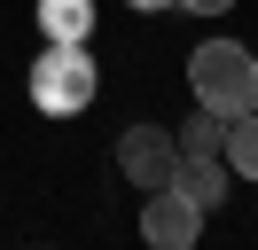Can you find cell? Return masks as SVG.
I'll list each match as a JSON object with an SVG mask.
<instances>
[{"mask_svg": "<svg viewBox=\"0 0 258 250\" xmlns=\"http://www.w3.org/2000/svg\"><path fill=\"white\" fill-rule=\"evenodd\" d=\"M196 234H204V211H196L180 188H149V203H141V242H157V250H188Z\"/></svg>", "mask_w": 258, "mask_h": 250, "instance_id": "4", "label": "cell"}, {"mask_svg": "<svg viewBox=\"0 0 258 250\" xmlns=\"http://www.w3.org/2000/svg\"><path fill=\"white\" fill-rule=\"evenodd\" d=\"M117 172H125L133 188H172V172H180V141L164 133V125H133V133H117Z\"/></svg>", "mask_w": 258, "mask_h": 250, "instance_id": "3", "label": "cell"}, {"mask_svg": "<svg viewBox=\"0 0 258 250\" xmlns=\"http://www.w3.org/2000/svg\"><path fill=\"white\" fill-rule=\"evenodd\" d=\"M172 8H188V16H227L235 0H172Z\"/></svg>", "mask_w": 258, "mask_h": 250, "instance_id": "9", "label": "cell"}, {"mask_svg": "<svg viewBox=\"0 0 258 250\" xmlns=\"http://www.w3.org/2000/svg\"><path fill=\"white\" fill-rule=\"evenodd\" d=\"M32 102L39 109H86L94 102V62L79 55V39H55L32 71Z\"/></svg>", "mask_w": 258, "mask_h": 250, "instance_id": "2", "label": "cell"}, {"mask_svg": "<svg viewBox=\"0 0 258 250\" xmlns=\"http://www.w3.org/2000/svg\"><path fill=\"white\" fill-rule=\"evenodd\" d=\"M39 24H47L55 39H86V24H94V8H86V0H39Z\"/></svg>", "mask_w": 258, "mask_h": 250, "instance_id": "8", "label": "cell"}, {"mask_svg": "<svg viewBox=\"0 0 258 250\" xmlns=\"http://www.w3.org/2000/svg\"><path fill=\"white\" fill-rule=\"evenodd\" d=\"M227 172L235 180H258V109H242V117H227Z\"/></svg>", "mask_w": 258, "mask_h": 250, "instance_id": "6", "label": "cell"}, {"mask_svg": "<svg viewBox=\"0 0 258 250\" xmlns=\"http://www.w3.org/2000/svg\"><path fill=\"white\" fill-rule=\"evenodd\" d=\"M172 188H180V196H188L196 203V211H219V203H227V188H235V172H227V156H180V172H172Z\"/></svg>", "mask_w": 258, "mask_h": 250, "instance_id": "5", "label": "cell"}, {"mask_svg": "<svg viewBox=\"0 0 258 250\" xmlns=\"http://www.w3.org/2000/svg\"><path fill=\"white\" fill-rule=\"evenodd\" d=\"M188 86L204 109H219V117H242V109H258V55L242 39H204L188 55Z\"/></svg>", "mask_w": 258, "mask_h": 250, "instance_id": "1", "label": "cell"}, {"mask_svg": "<svg viewBox=\"0 0 258 250\" xmlns=\"http://www.w3.org/2000/svg\"><path fill=\"white\" fill-rule=\"evenodd\" d=\"M125 8H141V16H164V8H172V0H125Z\"/></svg>", "mask_w": 258, "mask_h": 250, "instance_id": "10", "label": "cell"}, {"mask_svg": "<svg viewBox=\"0 0 258 250\" xmlns=\"http://www.w3.org/2000/svg\"><path fill=\"white\" fill-rule=\"evenodd\" d=\"M172 141H180V156H219L227 149V117H219V109H196Z\"/></svg>", "mask_w": 258, "mask_h": 250, "instance_id": "7", "label": "cell"}]
</instances>
